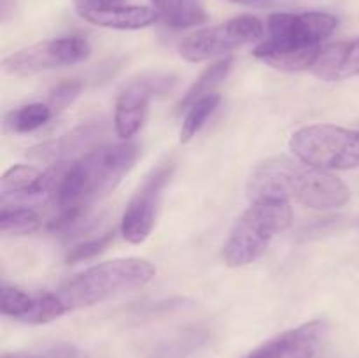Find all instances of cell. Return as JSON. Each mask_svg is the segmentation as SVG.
Instances as JSON below:
<instances>
[{
	"label": "cell",
	"instance_id": "1",
	"mask_svg": "<svg viewBox=\"0 0 359 358\" xmlns=\"http://www.w3.org/2000/svg\"><path fill=\"white\" fill-rule=\"evenodd\" d=\"M248 193L251 200H294L316 211L339 209L351 199V190L342 179L290 157H272L256 165Z\"/></svg>",
	"mask_w": 359,
	"mask_h": 358
},
{
	"label": "cell",
	"instance_id": "2",
	"mask_svg": "<svg viewBox=\"0 0 359 358\" xmlns=\"http://www.w3.org/2000/svg\"><path fill=\"white\" fill-rule=\"evenodd\" d=\"M139 154V144L121 142L98 146L77 160L63 161L49 199L58 211H88L121 183Z\"/></svg>",
	"mask_w": 359,
	"mask_h": 358
},
{
	"label": "cell",
	"instance_id": "3",
	"mask_svg": "<svg viewBox=\"0 0 359 358\" xmlns=\"http://www.w3.org/2000/svg\"><path fill=\"white\" fill-rule=\"evenodd\" d=\"M339 27L330 13H277L269 18V37L255 48V56L272 69L298 72L314 67L323 41Z\"/></svg>",
	"mask_w": 359,
	"mask_h": 358
},
{
	"label": "cell",
	"instance_id": "4",
	"mask_svg": "<svg viewBox=\"0 0 359 358\" xmlns=\"http://www.w3.org/2000/svg\"><path fill=\"white\" fill-rule=\"evenodd\" d=\"M156 274V267L144 258H118L98 263L67 281L56 295L67 312L91 307L118 295L142 288Z\"/></svg>",
	"mask_w": 359,
	"mask_h": 358
},
{
	"label": "cell",
	"instance_id": "5",
	"mask_svg": "<svg viewBox=\"0 0 359 358\" xmlns=\"http://www.w3.org/2000/svg\"><path fill=\"white\" fill-rule=\"evenodd\" d=\"M293 223L290 202L277 199L252 200L251 207L235 223L223 248V260L228 267H244L256 262L272 239L283 234Z\"/></svg>",
	"mask_w": 359,
	"mask_h": 358
},
{
	"label": "cell",
	"instance_id": "6",
	"mask_svg": "<svg viewBox=\"0 0 359 358\" xmlns=\"http://www.w3.org/2000/svg\"><path fill=\"white\" fill-rule=\"evenodd\" d=\"M290 147L298 160L323 171L359 167V132L335 125H309L291 135Z\"/></svg>",
	"mask_w": 359,
	"mask_h": 358
},
{
	"label": "cell",
	"instance_id": "7",
	"mask_svg": "<svg viewBox=\"0 0 359 358\" xmlns=\"http://www.w3.org/2000/svg\"><path fill=\"white\" fill-rule=\"evenodd\" d=\"M263 23L255 16H237L224 23L202 28L179 44V55L186 62L200 63L230 53L248 42L263 37Z\"/></svg>",
	"mask_w": 359,
	"mask_h": 358
},
{
	"label": "cell",
	"instance_id": "8",
	"mask_svg": "<svg viewBox=\"0 0 359 358\" xmlns=\"http://www.w3.org/2000/svg\"><path fill=\"white\" fill-rule=\"evenodd\" d=\"M90 56V44L84 37L51 39L20 49L2 60V67L11 76H34L46 70L76 65Z\"/></svg>",
	"mask_w": 359,
	"mask_h": 358
},
{
	"label": "cell",
	"instance_id": "9",
	"mask_svg": "<svg viewBox=\"0 0 359 358\" xmlns=\"http://www.w3.org/2000/svg\"><path fill=\"white\" fill-rule=\"evenodd\" d=\"M174 168L172 161H165L153 168L126 206L121 220V234L132 244H140L149 237L156 223L163 190L170 183Z\"/></svg>",
	"mask_w": 359,
	"mask_h": 358
},
{
	"label": "cell",
	"instance_id": "10",
	"mask_svg": "<svg viewBox=\"0 0 359 358\" xmlns=\"http://www.w3.org/2000/svg\"><path fill=\"white\" fill-rule=\"evenodd\" d=\"M174 83V77L167 74H149L126 84L116 100V133L121 139H130L135 135L146 119L151 98L170 91Z\"/></svg>",
	"mask_w": 359,
	"mask_h": 358
},
{
	"label": "cell",
	"instance_id": "11",
	"mask_svg": "<svg viewBox=\"0 0 359 358\" xmlns=\"http://www.w3.org/2000/svg\"><path fill=\"white\" fill-rule=\"evenodd\" d=\"M0 312L18 321L42 325L67 314L65 305L55 293H27L4 284L0 290Z\"/></svg>",
	"mask_w": 359,
	"mask_h": 358
},
{
	"label": "cell",
	"instance_id": "12",
	"mask_svg": "<svg viewBox=\"0 0 359 358\" xmlns=\"http://www.w3.org/2000/svg\"><path fill=\"white\" fill-rule=\"evenodd\" d=\"M105 132H107V126L104 121L83 123L60 139L32 147L28 151V157L51 165L77 160L83 154L97 150L100 146V140L105 137Z\"/></svg>",
	"mask_w": 359,
	"mask_h": 358
},
{
	"label": "cell",
	"instance_id": "13",
	"mask_svg": "<svg viewBox=\"0 0 359 358\" xmlns=\"http://www.w3.org/2000/svg\"><path fill=\"white\" fill-rule=\"evenodd\" d=\"M325 336L326 323L316 319L279 333L244 358H314Z\"/></svg>",
	"mask_w": 359,
	"mask_h": 358
},
{
	"label": "cell",
	"instance_id": "14",
	"mask_svg": "<svg viewBox=\"0 0 359 358\" xmlns=\"http://www.w3.org/2000/svg\"><path fill=\"white\" fill-rule=\"evenodd\" d=\"M79 16L88 23L102 28H112V30H140L160 20L153 7L126 6V4L107 7V9L84 11L79 13Z\"/></svg>",
	"mask_w": 359,
	"mask_h": 358
},
{
	"label": "cell",
	"instance_id": "15",
	"mask_svg": "<svg viewBox=\"0 0 359 358\" xmlns=\"http://www.w3.org/2000/svg\"><path fill=\"white\" fill-rule=\"evenodd\" d=\"M312 69L323 81H342L359 76V37L323 49Z\"/></svg>",
	"mask_w": 359,
	"mask_h": 358
},
{
	"label": "cell",
	"instance_id": "16",
	"mask_svg": "<svg viewBox=\"0 0 359 358\" xmlns=\"http://www.w3.org/2000/svg\"><path fill=\"white\" fill-rule=\"evenodd\" d=\"M160 20L172 28H186L200 25L207 14L196 0H149Z\"/></svg>",
	"mask_w": 359,
	"mask_h": 358
},
{
	"label": "cell",
	"instance_id": "17",
	"mask_svg": "<svg viewBox=\"0 0 359 358\" xmlns=\"http://www.w3.org/2000/svg\"><path fill=\"white\" fill-rule=\"evenodd\" d=\"M53 109L49 104L32 102L20 105L4 116V128L9 133H28L44 126L53 118Z\"/></svg>",
	"mask_w": 359,
	"mask_h": 358
},
{
	"label": "cell",
	"instance_id": "18",
	"mask_svg": "<svg viewBox=\"0 0 359 358\" xmlns=\"http://www.w3.org/2000/svg\"><path fill=\"white\" fill-rule=\"evenodd\" d=\"M41 175L42 171L34 165H14L0 179V197L2 200L34 197Z\"/></svg>",
	"mask_w": 359,
	"mask_h": 358
},
{
	"label": "cell",
	"instance_id": "19",
	"mask_svg": "<svg viewBox=\"0 0 359 358\" xmlns=\"http://www.w3.org/2000/svg\"><path fill=\"white\" fill-rule=\"evenodd\" d=\"M231 65H233V60L231 58H223L219 60V62L214 63V65H210L209 69L191 84V88L186 91L182 100L179 102V109H181V111H186V109L191 104H195L198 98L214 93V88L219 86V84L226 79V76L231 70Z\"/></svg>",
	"mask_w": 359,
	"mask_h": 358
},
{
	"label": "cell",
	"instance_id": "20",
	"mask_svg": "<svg viewBox=\"0 0 359 358\" xmlns=\"http://www.w3.org/2000/svg\"><path fill=\"white\" fill-rule=\"evenodd\" d=\"M41 227V216L30 207L4 206L0 211V232L4 235H28Z\"/></svg>",
	"mask_w": 359,
	"mask_h": 358
},
{
	"label": "cell",
	"instance_id": "21",
	"mask_svg": "<svg viewBox=\"0 0 359 358\" xmlns=\"http://www.w3.org/2000/svg\"><path fill=\"white\" fill-rule=\"evenodd\" d=\"M219 102H221L219 95L210 93V95H205V97L198 98L195 104L189 105L188 112H186V118L181 126V142H188V140H191L193 137L200 132V128L205 125L209 116L217 109Z\"/></svg>",
	"mask_w": 359,
	"mask_h": 358
},
{
	"label": "cell",
	"instance_id": "22",
	"mask_svg": "<svg viewBox=\"0 0 359 358\" xmlns=\"http://www.w3.org/2000/svg\"><path fill=\"white\" fill-rule=\"evenodd\" d=\"M2 358H90L81 347L74 344L60 343L51 346L39 347V350L14 351V353H4Z\"/></svg>",
	"mask_w": 359,
	"mask_h": 358
},
{
	"label": "cell",
	"instance_id": "23",
	"mask_svg": "<svg viewBox=\"0 0 359 358\" xmlns=\"http://www.w3.org/2000/svg\"><path fill=\"white\" fill-rule=\"evenodd\" d=\"M112 239H114V232L109 230L105 232V234L98 235V237L88 239V241L74 246V248L70 249L69 255H67V262L79 263V262H84V260L93 258V256H97L98 253H102L109 244H111Z\"/></svg>",
	"mask_w": 359,
	"mask_h": 358
},
{
	"label": "cell",
	"instance_id": "24",
	"mask_svg": "<svg viewBox=\"0 0 359 358\" xmlns=\"http://www.w3.org/2000/svg\"><path fill=\"white\" fill-rule=\"evenodd\" d=\"M81 90H83V86L77 81H63V83H60L49 95L48 104L51 105L53 112H62L63 109L69 107L79 97Z\"/></svg>",
	"mask_w": 359,
	"mask_h": 358
},
{
	"label": "cell",
	"instance_id": "25",
	"mask_svg": "<svg viewBox=\"0 0 359 358\" xmlns=\"http://www.w3.org/2000/svg\"><path fill=\"white\" fill-rule=\"evenodd\" d=\"M125 0H76V9L77 14L84 13V11H98V9H107L112 6H121Z\"/></svg>",
	"mask_w": 359,
	"mask_h": 358
},
{
	"label": "cell",
	"instance_id": "26",
	"mask_svg": "<svg viewBox=\"0 0 359 358\" xmlns=\"http://www.w3.org/2000/svg\"><path fill=\"white\" fill-rule=\"evenodd\" d=\"M228 2L244 4V6H255V4H265V2H270V0H228Z\"/></svg>",
	"mask_w": 359,
	"mask_h": 358
}]
</instances>
